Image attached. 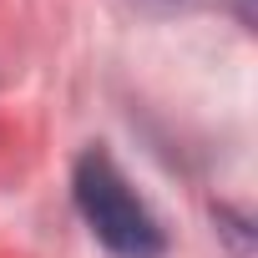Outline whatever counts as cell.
Segmentation results:
<instances>
[{
  "mask_svg": "<svg viewBox=\"0 0 258 258\" xmlns=\"http://www.w3.org/2000/svg\"><path fill=\"white\" fill-rule=\"evenodd\" d=\"M147 16H192V11H218V16H233L238 26L253 21V0H126Z\"/></svg>",
  "mask_w": 258,
  "mask_h": 258,
  "instance_id": "cell-2",
  "label": "cell"
},
{
  "mask_svg": "<svg viewBox=\"0 0 258 258\" xmlns=\"http://www.w3.org/2000/svg\"><path fill=\"white\" fill-rule=\"evenodd\" d=\"M71 198L86 223V233L111 253V258H162L167 253V228L147 208V198L126 182V172L111 162V152L86 147L71 167Z\"/></svg>",
  "mask_w": 258,
  "mask_h": 258,
  "instance_id": "cell-1",
  "label": "cell"
}]
</instances>
